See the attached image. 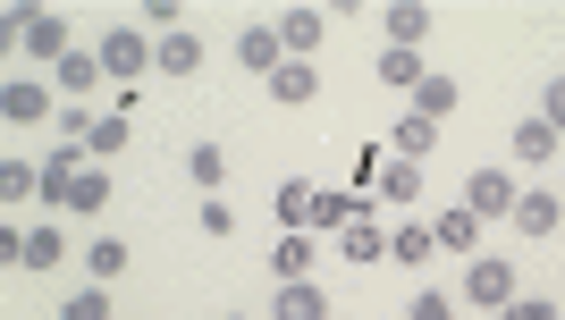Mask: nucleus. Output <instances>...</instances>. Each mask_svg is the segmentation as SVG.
<instances>
[{
    "mask_svg": "<svg viewBox=\"0 0 565 320\" xmlns=\"http://www.w3.org/2000/svg\"><path fill=\"white\" fill-rule=\"evenodd\" d=\"M194 228H203V236H236V211H228V194H203V211H194Z\"/></svg>",
    "mask_w": 565,
    "mask_h": 320,
    "instance_id": "31",
    "label": "nucleus"
},
{
    "mask_svg": "<svg viewBox=\"0 0 565 320\" xmlns=\"http://www.w3.org/2000/svg\"><path fill=\"white\" fill-rule=\"evenodd\" d=\"M85 152H94L102 169H110V160L127 152V110H102V118H94V136H85Z\"/></svg>",
    "mask_w": 565,
    "mask_h": 320,
    "instance_id": "26",
    "label": "nucleus"
},
{
    "mask_svg": "<svg viewBox=\"0 0 565 320\" xmlns=\"http://www.w3.org/2000/svg\"><path fill=\"white\" fill-rule=\"evenodd\" d=\"M541 118H548V127L565 136V76H548V93H541Z\"/></svg>",
    "mask_w": 565,
    "mask_h": 320,
    "instance_id": "35",
    "label": "nucleus"
},
{
    "mask_svg": "<svg viewBox=\"0 0 565 320\" xmlns=\"http://www.w3.org/2000/svg\"><path fill=\"white\" fill-rule=\"evenodd\" d=\"M305 211H312V185H305V178L279 185V220H287V228H305Z\"/></svg>",
    "mask_w": 565,
    "mask_h": 320,
    "instance_id": "33",
    "label": "nucleus"
},
{
    "mask_svg": "<svg viewBox=\"0 0 565 320\" xmlns=\"http://www.w3.org/2000/svg\"><path fill=\"white\" fill-rule=\"evenodd\" d=\"M321 25H330V9H287V18H279V43H287V60L321 51Z\"/></svg>",
    "mask_w": 565,
    "mask_h": 320,
    "instance_id": "20",
    "label": "nucleus"
},
{
    "mask_svg": "<svg viewBox=\"0 0 565 320\" xmlns=\"http://www.w3.org/2000/svg\"><path fill=\"white\" fill-rule=\"evenodd\" d=\"M60 320H110V287H76V296L60 303Z\"/></svg>",
    "mask_w": 565,
    "mask_h": 320,
    "instance_id": "30",
    "label": "nucleus"
},
{
    "mask_svg": "<svg viewBox=\"0 0 565 320\" xmlns=\"http://www.w3.org/2000/svg\"><path fill=\"white\" fill-rule=\"evenodd\" d=\"M557 143H565V136L548 127V118H515V136H507V152H515L523 169H541V160L557 152Z\"/></svg>",
    "mask_w": 565,
    "mask_h": 320,
    "instance_id": "18",
    "label": "nucleus"
},
{
    "mask_svg": "<svg viewBox=\"0 0 565 320\" xmlns=\"http://www.w3.org/2000/svg\"><path fill=\"white\" fill-rule=\"evenodd\" d=\"M490 320H557V303H541V296H515L507 312H490Z\"/></svg>",
    "mask_w": 565,
    "mask_h": 320,
    "instance_id": "34",
    "label": "nucleus"
},
{
    "mask_svg": "<svg viewBox=\"0 0 565 320\" xmlns=\"http://www.w3.org/2000/svg\"><path fill=\"white\" fill-rule=\"evenodd\" d=\"M18 43L34 51L43 68H60V60H68V18H60V9H25V34H18Z\"/></svg>",
    "mask_w": 565,
    "mask_h": 320,
    "instance_id": "5",
    "label": "nucleus"
},
{
    "mask_svg": "<svg viewBox=\"0 0 565 320\" xmlns=\"http://www.w3.org/2000/svg\"><path fill=\"white\" fill-rule=\"evenodd\" d=\"M51 203H60V211H76V220H94V211L110 203V169L94 160V169H85V178H68L60 194H51Z\"/></svg>",
    "mask_w": 565,
    "mask_h": 320,
    "instance_id": "9",
    "label": "nucleus"
},
{
    "mask_svg": "<svg viewBox=\"0 0 565 320\" xmlns=\"http://www.w3.org/2000/svg\"><path fill=\"white\" fill-rule=\"evenodd\" d=\"M465 303L507 312V303H515V262H507V253H472L465 262Z\"/></svg>",
    "mask_w": 565,
    "mask_h": 320,
    "instance_id": "1",
    "label": "nucleus"
},
{
    "mask_svg": "<svg viewBox=\"0 0 565 320\" xmlns=\"http://www.w3.org/2000/svg\"><path fill=\"white\" fill-rule=\"evenodd\" d=\"M388 152H397V160H430V152H439V118H414V110H405L397 127H388Z\"/></svg>",
    "mask_w": 565,
    "mask_h": 320,
    "instance_id": "15",
    "label": "nucleus"
},
{
    "mask_svg": "<svg viewBox=\"0 0 565 320\" xmlns=\"http://www.w3.org/2000/svg\"><path fill=\"white\" fill-rule=\"evenodd\" d=\"M380 203H423V160H397V152H388V160H380Z\"/></svg>",
    "mask_w": 565,
    "mask_h": 320,
    "instance_id": "17",
    "label": "nucleus"
},
{
    "mask_svg": "<svg viewBox=\"0 0 565 320\" xmlns=\"http://www.w3.org/2000/svg\"><path fill=\"white\" fill-rule=\"evenodd\" d=\"M372 76H380V85H397L405 93V102H414V85H423V51H405V43H388V51H380V60H372Z\"/></svg>",
    "mask_w": 565,
    "mask_h": 320,
    "instance_id": "13",
    "label": "nucleus"
},
{
    "mask_svg": "<svg viewBox=\"0 0 565 320\" xmlns=\"http://www.w3.org/2000/svg\"><path fill=\"white\" fill-rule=\"evenodd\" d=\"M515 203H523V185H507V169H472L465 178V211L472 220H515Z\"/></svg>",
    "mask_w": 565,
    "mask_h": 320,
    "instance_id": "3",
    "label": "nucleus"
},
{
    "mask_svg": "<svg viewBox=\"0 0 565 320\" xmlns=\"http://www.w3.org/2000/svg\"><path fill=\"white\" fill-rule=\"evenodd\" d=\"M270 102H279V110H305V102H321V68H312V60H287V68L270 76Z\"/></svg>",
    "mask_w": 565,
    "mask_h": 320,
    "instance_id": "10",
    "label": "nucleus"
},
{
    "mask_svg": "<svg viewBox=\"0 0 565 320\" xmlns=\"http://www.w3.org/2000/svg\"><path fill=\"white\" fill-rule=\"evenodd\" d=\"M186 178L203 185V194H220V185H228V152H220V143H194V152H186Z\"/></svg>",
    "mask_w": 565,
    "mask_h": 320,
    "instance_id": "27",
    "label": "nucleus"
},
{
    "mask_svg": "<svg viewBox=\"0 0 565 320\" xmlns=\"http://www.w3.org/2000/svg\"><path fill=\"white\" fill-rule=\"evenodd\" d=\"M380 34L405 43V51H423L430 43V9H423V0H388V9H380Z\"/></svg>",
    "mask_w": 565,
    "mask_h": 320,
    "instance_id": "8",
    "label": "nucleus"
},
{
    "mask_svg": "<svg viewBox=\"0 0 565 320\" xmlns=\"http://www.w3.org/2000/svg\"><path fill=\"white\" fill-rule=\"evenodd\" d=\"M405 320H456V296H448V287H423V296H414V312H405Z\"/></svg>",
    "mask_w": 565,
    "mask_h": 320,
    "instance_id": "32",
    "label": "nucleus"
},
{
    "mask_svg": "<svg viewBox=\"0 0 565 320\" xmlns=\"http://www.w3.org/2000/svg\"><path fill=\"white\" fill-rule=\"evenodd\" d=\"M0 118H9V127L60 118V110H51V85H34V76H9V85H0Z\"/></svg>",
    "mask_w": 565,
    "mask_h": 320,
    "instance_id": "6",
    "label": "nucleus"
},
{
    "mask_svg": "<svg viewBox=\"0 0 565 320\" xmlns=\"http://www.w3.org/2000/svg\"><path fill=\"white\" fill-rule=\"evenodd\" d=\"M270 320H330V296H321L312 278H296V287H279V303H270Z\"/></svg>",
    "mask_w": 565,
    "mask_h": 320,
    "instance_id": "23",
    "label": "nucleus"
},
{
    "mask_svg": "<svg viewBox=\"0 0 565 320\" xmlns=\"http://www.w3.org/2000/svg\"><path fill=\"white\" fill-rule=\"evenodd\" d=\"M60 262H68V245H60V228H51V220L18 228V262H9V270H60Z\"/></svg>",
    "mask_w": 565,
    "mask_h": 320,
    "instance_id": "7",
    "label": "nucleus"
},
{
    "mask_svg": "<svg viewBox=\"0 0 565 320\" xmlns=\"http://www.w3.org/2000/svg\"><path fill=\"white\" fill-rule=\"evenodd\" d=\"M270 278H279V287H296V278H312V228H287L279 245H270Z\"/></svg>",
    "mask_w": 565,
    "mask_h": 320,
    "instance_id": "12",
    "label": "nucleus"
},
{
    "mask_svg": "<svg viewBox=\"0 0 565 320\" xmlns=\"http://www.w3.org/2000/svg\"><path fill=\"white\" fill-rule=\"evenodd\" d=\"M456 102H465V93H456V76H439V68L414 85V118H456Z\"/></svg>",
    "mask_w": 565,
    "mask_h": 320,
    "instance_id": "25",
    "label": "nucleus"
},
{
    "mask_svg": "<svg viewBox=\"0 0 565 320\" xmlns=\"http://www.w3.org/2000/svg\"><path fill=\"white\" fill-rule=\"evenodd\" d=\"M557 220H565V203H557V194H548V185H523V203H515V228H523V236H548Z\"/></svg>",
    "mask_w": 565,
    "mask_h": 320,
    "instance_id": "21",
    "label": "nucleus"
},
{
    "mask_svg": "<svg viewBox=\"0 0 565 320\" xmlns=\"http://www.w3.org/2000/svg\"><path fill=\"white\" fill-rule=\"evenodd\" d=\"M228 320H245V312H228Z\"/></svg>",
    "mask_w": 565,
    "mask_h": 320,
    "instance_id": "36",
    "label": "nucleus"
},
{
    "mask_svg": "<svg viewBox=\"0 0 565 320\" xmlns=\"http://www.w3.org/2000/svg\"><path fill=\"white\" fill-rule=\"evenodd\" d=\"M152 68H161V76H194V68H203V43H194L186 25H178V34H161V51H152Z\"/></svg>",
    "mask_w": 565,
    "mask_h": 320,
    "instance_id": "24",
    "label": "nucleus"
},
{
    "mask_svg": "<svg viewBox=\"0 0 565 320\" xmlns=\"http://www.w3.org/2000/svg\"><path fill=\"white\" fill-rule=\"evenodd\" d=\"M472 245H481V220H472L465 203L439 211V253H472Z\"/></svg>",
    "mask_w": 565,
    "mask_h": 320,
    "instance_id": "29",
    "label": "nucleus"
},
{
    "mask_svg": "<svg viewBox=\"0 0 565 320\" xmlns=\"http://www.w3.org/2000/svg\"><path fill=\"white\" fill-rule=\"evenodd\" d=\"M430 253H439V228H423V220H397V228H388V262H405V270H423Z\"/></svg>",
    "mask_w": 565,
    "mask_h": 320,
    "instance_id": "16",
    "label": "nucleus"
},
{
    "mask_svg": "<svg viewBox=\"0 0 565 320\" xmlns=\"http://www.w3.org/2000/svg\"><path fill=\"white\" fill-rule=\"evenodd\" d=\"M76 262H85V270H94V287H110V278L127 270V245H118V236H94V245L76 253Z\"/></svg>",
    "mask_w": 565,
    "mask_h": 320,
    "instance_id": "28",
    "label": "nucleus"
},
{
    "mask_svg": "<svg viewBox=\"0 0 565 320\" xmlns=\"http://www.w3.org/2000/svg\"><path fill=\"white\" fill-rule=\"evenodd\" d=\"M51 85L68 93V102H85V93L102 85V51H68V60H60V68H51Z\"/></svg>",
    "mask_w": 565,
    "mask_h": 320,
    "instance_id": "22",
    "label": "nucleus"
},
{
    "mask_svg": "<svg viewBox=\"0 0 565 320\" xmlns=\"http://www.w3.org/2000/svg\"><path fill=\"white\" fill-rule=\"evenodd\" d=\"M34 194H51V178H43V169H34V160H0V203H9V211H25Z\"/></svg>",
    "mask_w": 565,
    "mask_h": 320,
    "instance_id": "19",
    "label": "nucleus"
},
{
    "mask_svg": "<svg viewBox=\"0 0 565 320\" xmlns=\"http://www.w3.org/2000/svg\"><path fill=\"white\" fill-rule=\"evenodd\" d=\"M152 34H143V25H110V34H102V76H110V85H136L143 68H152Z\"/></svg>",
    "mask_w": 565,
    "mask_h": 320,
    "instance_id": "2",
    "label": "nucleus"
},
{
    "mask_svg": "<svg viewBox=\"0 0 565 320\" xmlns=\"http://www.w3.org/2000/svg\"><path fill=\"white\" fill-rule=\"evenodd\" d=\"M338 253H347V262H363V270H372V262H388V228H380L372 211H354V228L338 236Z\"/></svg>",
    "mask_w": 565,
    "mask_h": 320,
    "instance_id": "14",
    "label": "nucleus"
},
{
    "mask_svg": "<svg viewBox=\"0 0 565 320\" xmlns=\"http://www.w3.org/2000/svg\"><path fill=\"white\" fill-rule=\"evenodd\" d=\"M236 68L270 85V76L287 68V43H279V25H245V34H236Z\"/></svg>",
    "mask_w": 565,
    "mask_h": 320,
    "instance_id": "4",
    "label": "nucleus"
},
{
    "mask_svg": "<svg viewBox=\"0 0 565 320\" xmlns=\"http://www.w3.org/2000/svg\"><path fill=\"white\" fill-rule=\"evenodd\" d=\"M354 211H363L354 194H330V185H312V211H305V228H312V236H347V228H354Z\"/></svg>",
    "mask_w": 565,
    "mask_h": 320,
    "instance_id": "11",
    "label": "nucleus"
}]
</instances>
